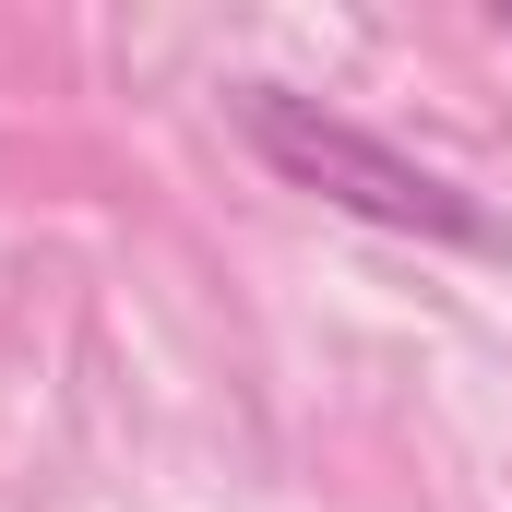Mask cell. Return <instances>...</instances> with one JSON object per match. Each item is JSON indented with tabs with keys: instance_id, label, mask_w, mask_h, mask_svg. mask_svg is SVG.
<instances>
[{
	"instance_id": "obj_1",
	"label": "cell",
	"mask_w": 512,
	"mask_h": 512,
	"mask_svg": "<svg viewBox=\"0 0 512 512\" xmlns=\"http://www.w3.org/2000/svg\"><path fill=\"white\" fill-rule=\"evenodd\" d=\"M227 120H239V143H251L286 191H310V203H334V215H370L393 239H441V251H501V215H489L465 179H441L429 155L382 143L370 120H346V108H322V96H298V84H239Z\"/></svg>"
}]
</instances>
